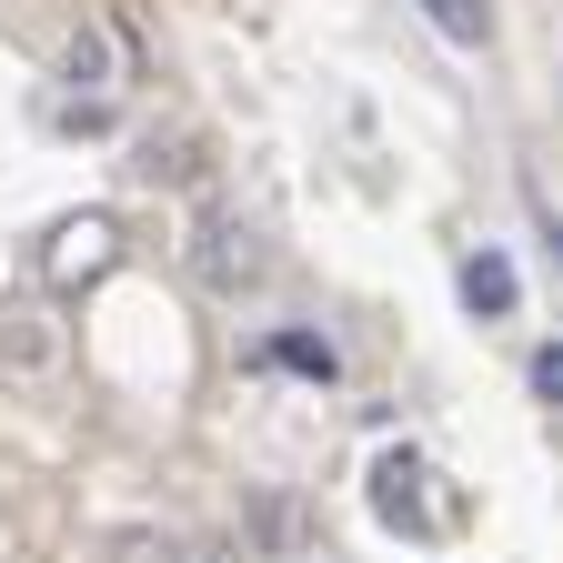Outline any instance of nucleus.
Returning a JSON list of instances; mask_svg holds the SVG:
<instances>
[{
    "mask_svg": "<svg viewBox=\"0 0 563 563\" xmlns=\"http://www.w3.org/2000/svg\"><path fill=\"white\" fill-rule=\"evenodd\" d=\"M111 272H121V222H111V211L51 222V242H41V282H51V292H101Z\"/></svg>",
    "mask_w": 563,
    "mask_h": 563,
    "instance_id": "nucleus-1",
    "label": "nucleus"
},
{
    "mask_svg": "<svg viewBox=\"0 0 563 563\" xmlns=\"http://www.w3.org/2000/svg\"><path fill=\"white\" fill-rule=\"evenodd\" d=\"M262 272H272L262 232H252V222H232V211H201V232H191V282H201V292L242 302V292H262Z\"/></svg>",
    "mask_w": 563,
    "mask_h": 563,
    "instance_id": "nucleus-2",
    "label": "nucleus"
},
{
    "mask_svg": "<svg viewBox=\"0 0 563 563\" xmlns=\"http://www.w3.org/2000/svg\"><path fill=\"white\" fill-rule=\"evenodd\" d=\"M422 483H433V473H422V453H412V443H393V453L373 463V514H383L393 533H433V523H443Z\"/></svg>",
    "mask_w": 563,
    "mask_h": 563,
    "instance_id": "nucleus-3",
    "label": "nucleus"
},
{
    "mask_svg": "<svg viewBox=\"0 0 563 563\" xmlns=\"http://www.w3.org/2000/svg\"><path fill=\"white\" fill-rule=\"evenodd\" d=\"M141 172L172 181V191H201L211 181V152H201V131H152V141H141Z\"/></svg>",
    "mask_w": 563,
    "mask_h": 563,
    "instance_id": "nucleus-4",
    "label": "nucleus"
},
{
    "mask_svg": "<svg viewBox=\"0 0 563 563\" xmlns=\"http://www.w3.org/2000/svg\"><path fill=\"white\" fill-rule=\"evenodd\" d=\"M514 302H523L514 262H504V252H473V262H463V312H473V322H504Z\"/></svg>",
    "mask_w": 563,
    "mask_h": 563,
    "instance_id": "nucleus-5",
    "label": "nucleus"
},
{
    "mask_svg": "<svg viewBox=\"0 0 563 563\" xmlns=\"http://www.w3.org/2000/svg\"><path fill=\"white\" fill-rule=\"evenodd\" d=\"M252 363H272V373H302V383H342V352L322 342V332H272Z\"/></svg>",
    "mask_w": 563,
    "mask_h": 563,
    "instance_id": "nucleus-6",
    "label": "nucleus"
},
{
    "mask_svg": "<svg viewBox=\"0 0 563 563\" xmlns=\"http://www.w3.org/2000/svg\"><path fill=\"white\" fill-rule=\"evenodd\" d=\"M0 363H21V373H51V363H60V332H51L31 302H11V312H0Z\"/></svg>",
    "mask_w": 563,
    "mask_h": 563,
    "instance_id": "nucleus-7",
    "label": "nucleus"
},
{
    "mask_svg": "<svg viewBox=\"0 0 563 563\" xmlns=\"http://www.w3.org/2000/svg\"><path fill=\"white\" fill-rule=\"evenodd\" d=\"M252 523H262V543H272L282 563H302L312 523H302V504H292V493H262V504H252Z\"/></svg>",
    "mask_w": 563,
    "mask_h": 563,
    "instance_id": "nucleus-8",
    "label": "nucleus"
},
{
    "mask_svg": "<svg viewBox=\"0 0 563 563\" xmlns=\"http://www.w3.org/2000/svg\"><path fill=\"white\" fill-rule=\"evenodd\" d=\"M422 21H433L443 41H463V51H483L493 41V0H412Z\"/></svg>",
    "mask_w": 563,
    "mask_h": 563,
    "instance_id": "nucleus-9",
    "label": "nucleus"
},
{
    "mask_svg": "<svg viewBox=\"0 0 563 563\" xmlns=\"http://www.w3.org/2000/svg\"><path fill=\"white\" fill-rule=\"evenodd\" d=\"M533 393L563 412V342H543V352H533Z\"/></svg>",
    "mask_w": 563,
    "mask_h": 563,
    "instance_id": "nucleus-10",
    "label": "nucleus"
},
{
    "mask_svg": "<svg viewBox=\"0 0 563 563\" xmlns=\"http://www.w3.org/2000/svg\"><path fill=\"white\" fill-rule=\"evenodd\" d=\"M60 70H70V81H101V41H91V31H70V51H60Z\"/></svg>",
    "mask_w": 563,
    "mask_h": 563,
    "instance_id": "nucleus-11",
    "label": "nucleus"
}]
</instances>
